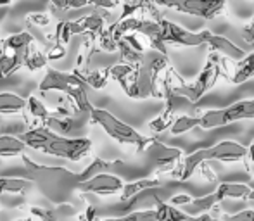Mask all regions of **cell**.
<instances>
[{"label":"cell","mask_w":254,"mask_h":221,"mask_svg":"<svg viewBox=\"0 0 254 221\" xmlns=\"http://www.w3.org/2000/svg\"><path fill=\"white\" fill-rule=\"evenodd\" d=\"M225 194L221 192V188L218 187L213 194H207V195H202V197H197L190 202V204L184 206V208H189V215L192 216H197V215H204L206 211H209L211 208L218 204V202L225 201Z\"/></svg>","instance_id":"d6986e66"},{"label":"cell","mask_w":254,"mask_h":221,"mask_svg":"<svg viewBox=\"0 0 254 221\" xmlns=\"http://www.w3.org/2000/svg\"><path fill=\"white\" fill-rule=\"evenodd\" d=\"M116 165H120V163L118 161H104V159H101V158L94 159V161L85 167L81 173H78V176H80V183L85 180H90V178L97 176V174H101V173H107L111 167H114Z\"/></svg>","instance_id":"4316f807"},{"label":"cell","mask_w":254,"mask_h":221,"mask_svg":"<svg viewBox=\"0 0 254 221\" xmlns=\"http://www.w3.org/2000/svg\"><path fill=\"white\" fill-rule=\"evenodd\" d=\"M73 116H59V114H51L47 119L44 121L42 126H47L49 130H52L54 133H59V135H66L73 130Z\"/></svg>","instance_id":"484cf974"},{"label":"cell","mask_w":254,"mask_h":221,"mask_svg":"<svg viewBox=\"0 0 254 221\" xmlns=\"http://www.w3.org/2000/svg\"><path fill=\"white\" fill-rule=\"evenodd\" d=\"M125 187L123 180L114 174L109 173H101L97 176L90 178V180H85L78 185V190L87 192V194H97V195H111L121 192Z\"/></svg>","instance_id":"7c38bea8"},{"label":"cell","mask_w":254,"mask_h":221,"mask_svg":"<svg viewBox=\"0 0 254 221\" xmlns=\"http://www.w3.org/2000/svg\"><path fill=\"white\" fill-rule=\"evenodd\" d=\"M12 0H0V5H9Z\"/></svg>","instance_id":"ee69618b"},{"label":"cell","mask_w":254,"mask_h":221,"mask_svg":"<svg viewBox=\"0 0 254 221\" xmlns=\"http://www.w3.org/2000/svg\"><path fill=\"white\" fill-rule=\"evenodd\" d=\"M95 44H97L99 51H104V52L118 51V38H116V35H114L113 26H107L106 30L99 35V38H97Z\"/></svg>","instance_id":"1f68e13d"},{"label":"cell","mask_w":254,"mask_h":221,"mask_svg":"<svg viewBox=\"0 0 254 221\" xmlns=\"http://www.w3.org/2000/svg\"><path fill=\"white\" fill-rule=\"evenodd\" d=\"M26 23L35 24V26H38V28H44V26H49V24H51V17H49L47 14L33 12L26 17Z\"/></svg>","instance_id":"d590c367"},{"label":"cell","mask_w":254,"mask_h":221,"mask_svg":"<svg viewBox=\"0 0 254 221\" xmlns=\"http://www.w3.org/2000/svg\"><path fill=\"white\" fill-rule=\"evenodd\" d=\"M26 109H28V112L31 114V117H35V119H37L40 124H44V121L47 119L49 116H51V110L45 108V106L42 104V102L38 101L37 97H30V99H28Z\"/></svg>","instance_id":"d6a6232c"},{"label":"cell","mask_w":254,"mask_h":221,"mask_svg":"<svg viewBox=\"0 0 254 221\" xmlns=\"http://www.w3.org/2000/svg\"><path fill=\"white\" fill-rule=\"evenodd\" d=\"M31 185L30 180H21V178L0 176V195L10 192V194H21Z\"/></svg>","instance_id":"f1b7e54d"},{"label":"cell","mask_w":254,"mask_h":221,"mask_svg":"<svg viewBox=\"0 0 254 221\" xmlns=\"http://www.w3.org/2000/svg\"><path fill=\"white\" fill-rule=\"evenodd\" d=\"M220 74L221 69H220V64H218V55L213 52V54L207 57L199 76L192 83H184V85H178V87H173V92L177 95H180V97H184L190 104H197L202 99V95L216 85Z\"/></svg>","instance_id":"52a82bcc"},{"label":"cell","mask_w":254,"mask_h":221,"mask_svg":"<svg viewBox=\"0 0 254 221\" xmlns=\"http://www.w3.org/2000/svg\"><path fill=\"white\" fill-rule=\"evenodd\" d=\"M242 38H244V42H248V44H254V17L251 21H249L248 24H246L244 28H242Z\"/></svg>","instance_id":"ab89813d"},{"label":"cell","mask_w":254,"mask_h":221,"mask_svg":"<svg viewBox=\"0 0 254 221\" xmlns=\"http://www.w3.org/2000/svg\"><path fill=\"white\" fill-rule=\"evenodd\" d=\"M120 0H88V5H94L95 9H114L120 5Z\"/></svg>","instance_id":"f35d334b"},{"label":"cell","mask_w":254,"mask_h":221,"mask_svg":"<svg viewBox=\"0 0 254 221\" xmlns=\"http://www.w3.org/2000/svg\"><path fill=\"white\" fill-rule=\"evenodd\" d=\"M102 221H159L156 208L154 209H140V211H131L127 213L125 216L120 218H107Z\"/></svg>","instance_id":"4dcf8cb0"},{"label":"cell","mask_w":254,"mask_h":221,"mask_svg":"<svg viewBox=\"0 0 254 221\" xmlns=\"http://www.w3.org/2000/svg\"><path fill=\"white\" fill-rule=\"evenodd\" d=\"M248 201H253V202H254V190H251V194H249Z\"/></svg>","instance_id":"f6af8a7d"},{"label":"cell","mask_w":254,"mask_h":221,"mask_svg":"<svg viewBox=\"0 0 254 221\" xmlns=\"http://www.w3.org/2000/svg\"><path fill=\"white\" fill-rule=\"evenodd\" d=\"M253 76H254V52L248 54L244 59L237 60L234 74L230 76V81L234 85H242L248 80H251Z\"/></svg>","instance_id":"ffe728a7"},{"label":"cell","mask_w":254,"mask_h":221,"mask_svg":"<svg viewBox=\"0 0 254 221\" xmlns=\"http://www.w3.org/2000/svg\"><path fill=\"white\" fill-rule=\"evenodd\" d=\"M157 5L189 14V16L202 17V19H216L225 9L227 0H154Z\"/></svg>","instance_id":"9c48e42d"},{"label":"cell","mask_w":254,"mask_h":221,"mask_svg":"<svg viewBox=\"0 0 254 221\" xmlns=\"http://www.w3.org/2000/svg\"><path fill=\"white\" fill-rule=\"evenodd\" d=\"M69 26L73 37L74 35H85V37L97 42L99 35L106 30V16L101 12H92L87 16H81L80 19L69 21Z\"/></svg>","instance_id":"5bb4252c"},{"label":"cell","mask_w":254,"mask_h":221,"mask_svg":"<svg viewBox=\"0 0 254 221\" xmlns=\"http://www.w3.org/2000/svg\"><path fill=\"white\" fill-rule=\"evenodd\" d=\"M154 187H161V181L154 180V178H142V180H135V181H130V183H125L123 190H121V202H128L137 194L147 190V188H154Z\"/></svg>","instance_id":"44dd1931"},{"label":"cell","mask_w":254,"mask_h":221,"mask_svg":"<svg viewBox=\"0 0 254 221\" xmlns=\"http://www.w3.org/2000/svg\"><path fill=\"white\" fill-rule=\"evenodd\" d=\"M74 73H76L88 87L94 88V90H101V88H104L107 85V80L111 78L109 67H107V69H94V71H88V69L76 71L74 69Z\"/></svg>","instance_id":"603a6c76"},{"label":"cell","mask_w":254,"mask_h":221,"mask_svg":"<svg viewBox=\"0 0 254 221\" xmlns=\"http://www.w3.org/2000/svg\"><path fill=\"white\" fill-rule=\"evenodd\" d=\"M95 216H97V211H95L94 206H88L87 209H85V213L80 216L81 221H95Z\"/></svg>","instance_id":"b9f144b4"},{"label":"cell","mask_w":254,"mask_h":221,"mask_svg":"<svg viewBox=\"0 0 254 221\" xmlns=\"http://www.w3.org/2000/svg\"><path fill=\"white\" fill-rule=\"evenodd\" d=\"M111 78L120 83L123 92L130 99H137V85H138V64L120 62L109 67Z\"/></svg>","instance_id":"4fadbf2b"},{"label":"cell","mask_w":254,"mask_h":221,"mask_svg":"<svg viewBox=\"0 0 254 221\" xmlns=\"http://www.w3.org/2000/svg\"><path fill=\"white\" fill-rule=\"evenodd\" d=\"M159 202H164L163 185H161V187L147 188V190L140 192V194H137L135 197H131L130 201L127 202V213L138 211V208L152 209V208H156Z\"/></svg>","instance_id":"2e32d148"},{"label":"cell","mask_w":254,"mask_h":221,"mask_svg":"<svg viewBox=\"0 0 254 221\" xmlns=\"http://www.w3.org/2000/svg\"><path fill=\"white\" fill-rule=\"evenodd\" d=\"M24 59H26V54L12 51L0 42V80L10 76L21 66H24Z\"/></svg>","instance_id":"e0dca14e"},{"label":"cell","mask_w":254,"mask_h":221,"mask_svg":"<svg viewBox=\"0 0 254 221\" xmlns=\"http://www.w3.org/2000/svg\"><path fill=\"white\" fill-rule=\"evenodd\" d=\"M194 201V197H190L189 194H180V195H175V197H170V204L173 206H187Z\"/></svg>","instance_id":"60d3db41"},{"label":"cell","mask_w":254,"mask_h":221,"mask_svg":"<svg viewBox=\"0 0 254 221\" xmlns=\"http://www.w3.org/2000/svg\"><path fill=\"white\" fill-rule=\"evenodd\" d=\"M242 119H254V99L249 101H239L235 104L223 109L207 110L201 116L202 130H213V128L227 126L230 123H237Z\"/></svg>","instance_id":"ba28073f"},{"label":"cell","mask_w":254,"mask_h":221,"mask_svg":"<svg viewBox=\"0 0 254 221\" xmlns=\"http://www.w3.org/2000/svg\"><path fill=\"white\" fill-rule=\"evenodd\" d=\"M90 119L95 124H99L113 140H116L118 144L123 145H131V147L137 149V152H144L145 147L149 145V142H151V138L140 135L135 128H131L125 121L118 119L114 114H111L106 109L94 108L90 110Z\"/></svg>","instance_id":"8992f818"},{"label":"cell","mask_w":254,"mask_h":221,"mask_svg":"<svg viewBox=\"0 0 254 221\" xmlns=\"http://www.w3.org/2000/svg\"><path fill=\"white\" fill-rule=\"evenodd\" d=\"M206 45H209L211 52H214V54H221L225 57H228V59L232 60H241L244 59L246 52L242 51L241 47H237V45L234 44V42H230L227 37H221V35H214V33H207V40H206Z\"/></svg>","instance_id":"9a60e30c"},{"label":"cell","mask_w":254,"mask_h":221,"mask_svg":"<svg viewBox=\"0 0 254 221\" xmlns=\"http://www.w3.org/2000/svg\"><path fill=\"white\" fill-rule=\"evenodd\" d=\"M170 67L168 55L163 52L151 49L144 54V59L138 64V85H137V99H164L163 80Z\"/></svg>","instance_id":"277c9868"},{"label":"cell","mask_w":254,"mask_h":221,"mask_svg":"<svg viewBox=\"0 0 254 221\" xmlns=\"http://www.w3.org/2000/svg\"><path fill=\"white\" fill-rule=\"evenodd\" d=\"M85 81L78 76L76 73H63L59 69H47L44 80L38 85V90L42 94H47V92H61V94H66L69 97V101L74 104L80 112H88L94 109V106L90 104L87 97V88H85Z\"/></svg>","instance_id":"5b68a950"},{"label":"cell","mask_w":254,"mask_h":221,"mask_svg":"<svg viewBox=\"0 0 254 221\" xmlns=\"http://www.w3.org/2000/svg\"><path fill=\"white\" fill-rule=\"evenodd\" d=\"M201 124V116H178L170 128L171 135H182Z\"/></svg>","instance_id":"83f0119b"},{"label":"cell","mask_w":254,"mask_h":221,"mask_svg":"<svg viewBox=\"0 0 254 221\" xmlns=\"http://www.w3.org/2000/svg\"><path fill=\"white\" fill-rule=\"evenodd\" d=\"M33 42H35V38L31 33H28V31H19V33H14V35H10V37L3 38L2 44L16 52L28 54V51H30V47L33 45Z\"/></svg>","instance_id":"d4e9b609"},{"label":"cell","mask_w":254,"mask_h":221,"mask_svg":"<svg viewBox=\"0 0 254 221\" xmlns=\"http://www.w3.org/2000/svg\"><path fill=\"white\" fill-rule=\"evenodd\" d=\"M225 221H254V211L253 209H246V211H241L237 215H225L223 216Z\"/></svg>","instance_id":"8d00e7d4"},{"label":"cell","mask_w":254,"mask_h":221,"mask_svg":"<svg viewBox=\"0 0 254 221\" xmlns=\"http://www.w3.org/2000/svg\"><path fill=\"white\" fill-rule=\"evenodd\" d=\"M21 159H23L28 180L37 185L42 195L47 197L54 204H64L66 199L71 195V192L78 190V185H80L78 173H73L63 166L37 165L26 156H21Z\"/></svg>","instance_id":"6da1fadb"},{"label":"cell","mask_w":254,"mask_h":221,"mask_svg":"<svg viewBox=\"0 0 254 221\" xmlns=\"http://www.w3.org/2000/svg\"><path fill=\"white\" fill-rule=\"evenodd\" d=\"M249 151H251V156H253V158H254V140H253L251 147H249Z\"/></svg>","instance_id":"bcb514c9"},{"label":"cell","mask_w":254,"mask_h":221,"mask_svg":"<svg viewBox=\"0 0 254 221\" xmlns=\"http://www.w3.org/2000/svg\"><path fill=\"white\" fill-rule=\"evenodd\" d=\"M145 156H147L149 163L156 167L157 173H166V171H173L175 167L182 163L185 158L184 152L177 147H168V145L161 144L156 138H151L149 145L145 147Z\"/></svg>","instance_id":"8fae6325"},{"label":"cell","mask_w":254,"mask_h":221,"mask_svg":"<svg viewBox=\"0 0 254 221\" xmlns=\"http://www.w3.org/2000/svg\"><path fill=\"white\" fill-rule=\"evenodd\" d=\"M156 211L157 216H159V221H206L207 220V213L199 216H192L189 213L177 209V206L170 204V202H159L156 206Z\"/></svg>","instance_id":"ac0fdd59"},{"label":"cell","mask_w":254,"mask_h":221,"mask_svg":"<svg viewBox=\"0 0 254 221\" xmlns=\"http://www.w3.org/2000/svg\"><path fill=\"white\" fill-rule=\"evenodd\" d=\"M14 221H31L30 218H19V220H14Z\"/></svg>","instance_id":"7dc6e473"},{"label":"cell","mask_w":254,"mask_h":221,"mask_svg":"<svg viewBox=\"0 0 254 221\" xmlns=\"http://www.w3.org/2000/svg\"><path fill=\"white\" fill-rule=\"evenodd\" d=\"M30 213H31V216H35V218H38L40 221H57L56 211L51 208H38V206H31Z\"/></svg>","instance_id":"e575fe53"},{"label":"cell","mask_w":254,"mask_h":221,"mask_svg":"<svg viewBox=\"0 0 254 221\" xmlns=\"http://www.w3.org/2000/svg\"><path fill=\"white\" fill-rule=\"evenodd\" d=\"M28 106V101L23 97L12 94V92H2L0 94V114H17L24 110Z\"/></svg>","instance_id":"7402d4cb"},{"label":"cell","mask_w":254,"mask_h":221,"mask_svg":"<svg viewBox=\"0 0 254 221\" xmlns=\"http://www.w3.org/2000/svg\"><path fill=\"white\" fill-rule=\"evenodd\" d=\"M161 24V38H163L164 45H177V47H201L206 45L207 33L209 31H201V33H194L185 28L178 26L177 23H171L168 19H159Z\"/></svg>","instance_id":"30bf717a"},{"label":"cell","mask_w":254,"mask_h":221,"mask_svg":"<svg viewBox=\"0 0 254 221\" xmlns=\"http://www.w3.org/2000/svg\"><path fill=\"white\" fill-rule=\"evenodd\" d=\"M248 156H251V151H249L246 145L237 144V142H232V140H225V142H220V144L213 145V147L199 149V151L185 156L180 165L173 169V173L177 174L178 180L185 181L195 173V169H197L202 163H207V161L235 163V161H242V159H246Z\"/></svg>","instance_id":"3957f363"},{"label":"cell","mask_w":254,"mask_h":221,"mask_svg":"<svg viewBox=\"0 0 254 221\" xmlns=\"http://www.w3.org/2000/svg\"><path fill=\"white\" fill-rule=\"evenodd\" d=\"M88 7V0H51V9L71 10Z\"/></svg>","instance_id":"836d02e7"},{"label":"cell","mask_w":254,"mask_h":221,"mask_svg":"<svg viewBox=\"0 0 254 221\" xmlns=\"http://www.w3.org/2000/svg\"><path fill=\"white\" fill-rule=\"evenodd\" d=\"M64 55H66V45H63V44H52V47L49 49V52H47L49 60L63 59Z\"/></svg>","instance_id":"74e56055"},{"label":"cell","mask_w":254,"mask_h":221,"mask_svg":"<svg viewBox=\"0 0 254 221\" xmlns=\"http://www.w3.org/2000/svg\"><path fill=\"white\" fill-rule=\"evenodd\" d=\"M206 221H225L223 218H221V220H216V218H213V216H211V215H207V220Z\"/></svg>","instance_id":"7bdbcfd3"},{"label":"cell","mask_w":254,"mask_h":221,"mask_svg":"<svg viewBox=\"0 0 254 221\" xmlns=\"http://www.w3.org/2000/svg\"><path fill=\"white\" fill-rule=\"evenodd\" d=\"M24 144L19 137H10V135H2L0 137V158H17L23 154Z\"/></svg>","instance_id":"cb8c5ba5"},{"label":"cell","mask_w":254,"mask_h":221,"mask_svg":"<svg viewBox=\"0 0 254 221\" xmlns=\"http://www.w3.org/2000/svg\"><path fill=\"white\" fill-rule=\"evenodd\" d=\"M19 138L26 144V147L73 163L85 159L92 151V140L88 138H66L42 124L24 131Z\"/></svg>","instance_id":"7a4b0ae2"},{"label":"cell","mask_w":254,"mask_h":221,"mask_svg":"<svg viewBox=\"0 0 254 221\" xmlns=\"http://www.w3.org/2000/svg\"><path fill=\"white\" fill-rule=\"evenodd\" d=\"M49 64V57L47 54L40 52L38 49H35L33 45L30 47L26 54V59H24V66H26L28 71H38V69H44L45 66Z\"/></svg>","instance_id":"f546056e"}]
</instances>
